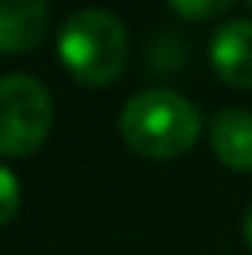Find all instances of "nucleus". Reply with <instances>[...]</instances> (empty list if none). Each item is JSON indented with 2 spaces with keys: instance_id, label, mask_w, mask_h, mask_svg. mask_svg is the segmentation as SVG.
<instances>
[{
  "instance_id": "nucleus-10",
  "label": "nucleus",
  "mask_w": 252,
  "mask_h": 255,
  "mask_svg": "<svg viewBox=\"0 0 252 255\" xmlns=\"http://www.w3.org/2000/svg\"><path fill=\"white\" fill-rule=\"evenodd\" d=\"M249 10H252V3H249Z\"/></svg>"
},
{
  "instance_id": "nucleus-6",
  "label": "nucleus",
  "mask_w": 252,
  "mask_h": 255,
  "mask_svg": "<svg viewBox=\"0 0 252 255\" xmlns=\"http://www.w3.org/2000/svg\"><path fill=\"white\" fill-rule=\"evenodd\" d=\"M210 145L223 165L236 171H252V113L230 107L210 123Z\"/></svg>"
},
{
  "instance_id": "nucleus-8",
  "label": "nucleus",
  "mask_w": 252,
  "mask_h": 255,
  "mask_svg": "<svg viewBox=\"0 0 252 255\" xmlns=\"http://www.w3.org/2000/svg\"><path fill=\"white\" fill-rule=\"evenodd\" d=\"M171 10L178 13V16H188V19H207V16H217V13H223V10H230V0H171Z\"/></svg>"
},
{
  "instance_id": "nucleus-5",
  "label": "nucleus",
  "mask_w": 252,
  "mask_h": 255,
  "mask_svg": "<svg viewBox=\"0 0 252 255\" xmlns=\"http://www.w3.org/2000/svg\"><path fill=\"white\" fill-rule=\"evenodd\" d=\"M49 3L42 0H0V52L19 55L42 42Z\"/></svg>"
},
{
  "instance_id": "nucleus-9",
  "label": "nucleus",
  "mask_w": 252,
  "mask_h": 255,
  "mask_svg": "<svg viewBox=\"0 0 252 255\" xmlns=\"http://www.w3.org/2000/svg\"><path fill=\"white\" fill-rule=\"evenodd\" d=\"M243 233H246V243H249V249H252V207L246 210V223H243Z\"/></svg>"
},
{
  "instance_id": "nucleus-2",
  "label": "nucleus",
  "mask_w": 252,
  "mask_h": 255,
  "mask_svg": "<svg viewBox=\"0 0 252 255\" xmlns=\"http://www.w3.org/2000/svg\"><path fill=\"white\" fill-rule=\"evenodd\" d=\"M58 58L81 84H110L129 58V36L117 13L104 6L75 10L58 29Z\"/></svg>"
},
{
  "instance_id": "nucleus-1",
  "label": "nucleus",
  "mask_w": 252,
  "mask_h": 255,
  "mask_svg": "<svg viewBox=\"0 0 252 255\" xmlns=\"http://www.w3.org/2000/svg\"><path fill=\"white\" fill-rule=\"evenodd\" d=\"M120 136L136 155L178 158L201 136V110L171 87H149L126 100Z\"/></svg>"
},
{
  "instance_id": "nucleus-7",
  "label": "nucleus",
  "mask_w": 252,
  "mask_h": 255,
  "mask_svg": "<svg viewBox=\"0 0 252 255\" xmlns=\"http://www.w3.org/2000/svg\"><path fill=\"white\" fill-rule=\"evenodd\" d=\"M16 207H19V181H16V174L0 162V226L6 220H13Z\"/></svg>"
},
{
  "instance_id": "nucleus-3",
  "label": "nucleus",
  "mask_w": 252,
  "mask_h": 255,
  "mask_svg": "<svg viewBox=\"0 0 252 255\" xmlns=\"http://www.w3.org/2000/svg\"><path fill=\"white\" fill-rule=\"evenodd\" d=\"M52 126V94L32 75L0 78V155L23 158L45 142Z\"/></svg>"
},
{
  "instance_id": "nucleus-4",
  "label": "nucleus",
  "mask_w": 252,
  "mask_h": 255,
  "mask_svg": "<svg viewBox=\"0 0 252 255\" xmlns=\"http://www.w3.org/2000/svg\"><path fill=\"white\" fill-rule=\"evenodd\" d=\"M210 65L233 87H252V19H227L210 36Z\"/></svg>"
}]
</instances>
